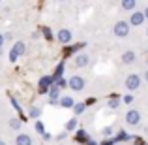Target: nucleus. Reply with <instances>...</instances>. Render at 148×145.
I'll return each mask as SVG.
<instances>
[{
  "instance_id": "1",
  "label": "nucleus",
  "mask_w": 148,
  "mask_h": 145,
  "mask_svg": "<svg viewBox=\"0 0 148 145\" xmlns=\"http://www.w3.org/2000/svg\"><path fill=\"white\" fill-rule=\"evenodd\" d=\"M25 51H26L25 42H15V44L11 45V49H10V60L15 62L19 57H23V55H25Z\"/></svg>"
},
{
  "instance_id": "2",
  "label": "nucleus",
  "mask_w": 148,
  "mask_h": 145,
  "mask_svg": "<svg viewBox=\"0 0 148 145\" xmlns=\"http://www.w3.org/2000/svg\"><path fill=\"white\" fill-rule=\"evenodd\" d=\"M53 83H54V77L53 76H43L40 79V89H38V92H40V94H49V91L54 87Z\"/></svg>"
},
{
  "instance_id": "3",
  "label": "nucleus",
  "mask_w": 148,
  "mask_h": 145,
  "mask_svg": "<svg viewBox=\"0 0 148 145\" xmlns=\"http://www.w3.org/2000/svg\"><path fill=\"white\" fill-rule=\"evenodd\" d=\"M112 32H114V36H116V38H126L127 34H130V23H127V21H122V19H120V21L114 25Z\"/></svg>"
},
{
  "instance_id": "4",
  "label": "nucleus",
  "mask_w": 148,
  "mask_h": 145,
  "mask_svg": "<svg viewBox=\"0 0 148 145\" xmlns=\"http://www.w3.org/2000/svg\"><path fill=\"white\" fill-rule=\"evenodd\" d=\"M141 87V76L139 74H130V76L126 77V89L130 92L137 91V89Z\"/></svg>"
},
{
  "instance_id": "5",
  "label": "nucleus",
  "mask_w": 148,
  "mask_h": 145,
  "mask_svg": "<svg viewBox=\"0 0 148 145\" xmlns=\"http://www.w3.org/2000/svg\"><path fill=\"white\" fill-rule=\"evenodd\" d=\"M68 87L71 89V91H75V92H81L84 89V79L81 76H75V74H73V76L68 79Z\"/></svg>"
},
{
  "instance_id": "6",
  "label": "nucleus",
  "mask_w": 148,
  "mask_h": 145,
  "mask_svg": "<svg viewBox=\"0 0 148 145\" xmlns=\"http://www.w3.org/2000/svg\"><path fill=\"white\" fill-rule=\"evenodd\" d=\"M146 21V17H145V11H133V13H130V26H141L143 23Z\"/></svg>"
},
{
  "instance_id": "7",
  "label": "nucleus",
  "mask_w": 148,
  "mask_h": 145,
  "mask_svg": "<svg viewBox=\"0 0 148 145\" xmlns=\"http://www.w3.org/2000/svg\"><path fill=\"white\" fill-rule=\"evenodd\" d=\"M126 123L130 124V126H139V124H141V113H139L137 109H130V111L126 113Z\"/></svg>"
},
{
  "instance_id": "8",
  "label": "nucleus",
  "mask_w": 148,
  "mask_h": 145,
  "mask_svg": "<svg viewBox=\"0 0 148 145\" xmlns=\"http://www.w3.org/2000/svg\"><path fill=\"white\" fill-rule=\"evenodd\" d=\"M73 64H75V68H86V66L90 64V55H86V53L75 55V58H73Z\"/></svg>"
},
{
  "instance_id": "9",
  "label": "nucleus",
  "mask_w": 148,
  "mask_h": 145,
  "mask_svg": "<svg viewBox=\"0 0 148 145\" xmlns=\"http://www.w3.org/2000/svg\"><path fill=\"white\" fill-rule=\"evenodd\" d=\"M71 38H73V34H71V30H68V28H60L58 34H56V40L60 42L62 45H68L69 42H71Z\"/></svg>"
},
{
  "instance_id": "10",
  "label": "nucleus",
  "mask_w": 148,
  "mask_h": 145,
  "mask_svg": "<svg viewBox=\"0 0 148 145\" xmlns=\"http://www.w3.org/2000/svg\"><path fill=\"white\" fill-rule=\"evenodd\" d=\"M120 60H122V64H127V66H130V64H133V62L135 60H137V53H135V51H124V53H122V57H120Z\"/></svg>"
},
{
  "instance_id": "11",
  "label": "nucleus",
  "mask_w": 148,
  "mask_h": 145,
  "mask_svg": "<svg viewBox=\"0 0 148 145\" xmlns=\"http://www.w3.org/2000/svg\"><path fill=\"white\" fill-rule=\"evenodd\" d=\"M75 104H77V102L73 100L71 96H62L60 98V108H64V109H73Z\"/></svg>"
},
{
  "instance_id": "12",
  "label": "nucleus",
  "mask_w": 148,
  "mask_h": 145,
  "mask_svg": "<svg viewBox=\"0 0 148 145\" xmlns=\"http://www.w3.org/2000/svg\"><path fill=\"white\" fill-rule=\"evenodd\" d=\"M120 8L133 13V11H137V0H124V2L120 4Z\"/></svg>"
},
{
  "instance_id": "13",
  "label": "nucleus",
  "mask_w": 148,
  "mask_h": 145,
  "mask_svg": "<svg viewBox=\"0 0 148 145\" xmlns=\"http://www.w3.org/2000/svg\"><path fill=\"white\" fill-rule=\"evenodd\" d=\"M15 145H32V138L28 134H19L15 138Z\"/></svg>"
},
{
  "instance_id": "14",
  "label": "nucleus",
  "mask_w": 148,
  "mask_h": 145,
  "mask_svg": "<svg viewBox=\"0 0 148 145\" xmlns=\"http://www.w3.org/2000/svg\"><path fill=\"white\" fill-rule=\"evenodd\" d=\"M26 113H28L30 119H40V117H41V108H40V105H30Z\"/></svg>"
},
{
  "instance_id": "15",
  "label": "nucleus",
  "mask_w": 148,
  "mask_h": 145,
  "mask_svg": "<svg viewBox=\"0 0 148 145\" xmlns=\"http://www.w3.org/2000/svg\"><path fill=\"white\" fill-rule=\"evenodd\" d=\"M130 139H131V136L127 134L126 130L116 132V136H114V143H120V142H130Z\"/></svg>"
},
{
  "instance_id": "16",
  "label": "nucleus",
  "mask_w": 148,
  "mask_h": 145,
  "mask_svg": "<svg viewBox=\"0 0 148 145\" xmlns=\"http://www.w3.org/2000/svg\"><path fill=\"white\" fill-rule=\"evenodd\" d=\"M62 76H64V62H60V64L56 66V70H54L53 77H54V83H56L58 79H62Z\"/></svg>"
},
{
  "instance_id": "17",
  "label": "nucleus",
  "mask_w": 148,
  "mask_h": 145,
  "mask_svg": "<svg viewBox=\"0 0 148 145\" xmlns=\"http://www.w3.org/2000/svg\"><path fill=\"white\" fill-rule=\"evenodd\" d=\"M84 109H86V102H77L75 108H73V113H75V117L81 115V113H84Z\"/></svg>"
},
{
  "instance_id": "18",
  "label": "nucleus",
  "mask_w": 148,
  "mask_h": 145,
  "mask_svg": "<svg viewBox=\"0 0 148 145\" xmlns=\"http://www.w3.org/2000/svg\"><path fill=\"white\" fill-rule=\"evenodd\" d=\"M75 139H77V142H81V143H88V142H90V138L86 136V132H84V130H77Z\"/></svg>"
},
{
  "instance_id": "19",
  "label": "nucleus",
  "mask_w": 148,
  "mask_h": 145,
  "mask_svg": "<svg viewBox=\"0 0 148 145\" xmlns=\"http://www.w3.org/2000/svg\"><path fill=\"white\" fill-rule=\"evenodd\" d=\"M60 98H62V96H60V89L54 85V87L49 91V100H60Z\"/></svg>"
},
{
  "instance_id": "20",
  "label": "nucleus",
  "mask_w": 148,
  "mask_h": 145,
  "mask_svg": "<svg viewBox=\"0 0 148 145\" xmlns=\"http://www.w3.org/2000/svg\"><path fill=\"white\" fill-rule=\"evenodd\" d=\"M10 126L13 128V130H21V126H23V121L19 119V117H13V119H10Z\"/></svg>"
},
{
  "instance_id": "21",
  "label": "nucleus",
  "mask_w": 148,
  "mask_h": 145,
  "mask_svg": "<svg viewBox=\"0 0 148 145\" xmlns=\"http://www.w3.org/2000/svg\"><path fill=\"white\" fill-rule=\"evenodd\" d=\"M84 42H81V44H77V45H71V47H66V55L68 53H75V51H79V49H84Z\"/></svg>"
},
{
  "instance_id": "22",
  "label": "nucleus",
  "mask_w": 148,
  "mask_h": 145,
  "mask_svg": "<svg viewBox=\"0 0 148 145\" xmlns=\"http://www.w3.org/2000/svg\"><path fill=\"white\" fill-rule=\"evenodd\" d=\"M77 128V119L73 117V119H69L68 123H66V132H71V130H75Z\"/></svg>"
},
{
  "instance_id": "23",
  "label": "nucleus",
  "mask_w": 148,
  "mask_h": 145,
  "mask_svg": "<svg viewBox=\"0 0 148 145\" xmlns=\"http://www.w3.org/2000/svg\"><path fill=\"white\" fill-rule=\"evenodd\" d=\"M107 105H109V108H111V109H116V108H120V98H116V96H112V98H111V100H109V102H107Z\"/></svg>"
},
{
  "instance_id": "24",
  "label": "nucleus",
  "mask_w": 148,
  "mask_h": 145,
  "mask_svg": "<svg viewBox=\"0 0 148 145\" xmlns=\"http://www.w3.org/2000/svg\"><path fill=\"white\" fill-rule=\"evenodd\" d=\"M34 126H36V132H38L40 136H43L45 132H47V130H45V126H43V123H41V121H36V124H34Z\"/></svg>"
},
{
  "instance_id": "25",
  "label": "nucleus",
  "mask_w": 148,
  "mask_h": 145,
  "mask_svg": "<svg viewBox=\"0 0 148 145\" xmlns=\"http://www.w3.org/2000/svg\"><path fill=\"white\" fill-rule=\"evenodd\" d=\"M101 134H103V138H107V139H109V138L112 136V128H111V126H105L103 130H101Z\"/></svg>"
},
{
  "instance_id": "26",
  "label": "nucleus",
  "mask_w": 148,
  "mask_h": 145,
  "mask_svg": "<svg viewBox=\"0 0 148 145\" xmlns=\"http://www.w3.org/2000/svg\"><path fill=\"white\" fill-rule=\"evenodd\" d=\"M41 32H43V38H45V40H53V32H51L49 26H45V28L41 30Z\"/></svg>"
},
{
  "instance_id": "27",
  "label": "nucleus",
  "mask_w": 148,
  "mask_h": 145,
  "mask_svg": "<svg viewBox=\"0 0 148 145\" xmlns=\"http://www.w3.org/2000/svg\"><path fill=\"white\" fill-rule=\"evenodd\" d=\"M54 85H56L58 89H66V87H68V79H64V77H62V79H58Z\"/></svg>"
},
{
  "instance_id": "28",
  "label": "nucleus",
  "mask_w": 148,
  "mask_h": 145,
  "mask_svg": "<svg viewBox=\"0 0 148 145\" xmlns=\"http://www.w3.org/2000/svg\"><path fill=\"white\" fill-rule=\"evenodd\" d=\"M66 138H68V132H62V134H58V136H56L54 139H56V142H64Z\"/></svg>"
},
{
  "instance_id": "29",
  "label": "nucleus",
  "mask_w": 148,
  "mask_h": 145,
  "mask_svg": "<svg viewBox=\"0 0 148 145\" xmlns=\"http://www.w3.org/2000/svg\"><path fill=\"white\" fill-rule=\"evenodd\" d=\"M11 105L15 108V111H21V105H19V102L15 100V98H11Z\"/></svg>"
},
{
  "instance_id": "30",
  "label": "nucleus",
  "mask_w": 148,
  "mask_h": 145,
  "mask_svg": "<svg viewBox=\"0 0 148 145\" xmlns=\"http://www.w3.org/2000/svg\"><path fill=\"white\" fill-rule=\"evenodd\" d=\"M122 100H124V104H131V102H133V96H131V94H126Z\"/></svg>"
},
{
  "instance_id": "31",
  "label": "nucleus",
  "mask_w": 148,
  "mask_h": 145,
  "mask_svg": "<svg viewBox=\"0 0 148 145\" xmlns=\"http://www.w3.org/2000/svg\"><path fill=\"white\" fill-rule=\"evenodd\" d=\"M41 138H43V139H45V142H51V139H53V136H51V134H49V132H45V134H43V136H41Z\"/></svg>"
},
{
  "instance_id": "32",
  "label": "nucleus",
  "mask_w": 148,
  "mask_h": 145,
  "mask_svg": "<svg viewBox=\"0 0 148 145\" xmlns=\"http://www.w3.org/2000/svg\"><path fill=\"white\" fill-rule=\"evenodd\" d=\"M49 105H60V100H49Z\"/></svg>"
},
{
  "instance_id": "33",
  "label": "nucleus",
  "mask_w": 148,
  "mask_h": 145,
  "mask_svg": "<svg viewBox=\"0 0 148 145\" xmlns=\"http://www.w3.org/2000/svg\"><path fill=\"white\" fill-rule=\"evenodd\" d=\"M4 42H6V36H4V34H0V49H2V45H4Z\"/></svg>"
},
{
  "instance_id": "34",
  "label": "nucleus",
  "mask_w": 148,
  "mask_h": 145,
  "mask_svg": "<svg viewBox=\"0 0 148 145\" xmlns=\"http://www.w3.org/2000/svg\"><path fill=\"white\" fill-rule=\"evenodd\" d=\"M101 145H114V142H112V139H105V142L101 143Z\"/></svg>"
},
{
  "instance_id": "35",
  "label": "nucleus",
  "mask_w": 148,
  "mask_h": 145,
  "mask_svg": "<svg viewBox=\"0 0 148 145\" xmlns=\"http://www.w3.org/2000/svg\"><path fill=\"white\" fill-rule=\"evenodd\" d=\"M145 17H146V19H148V6H146V8H145Z\"/></svg>"
},
{
  "instance_id": "36",
  "label": "nucleus",
  "mask_w": 148,
  "mask_h": 145,
  "mask_svg": "<svg viewBox=\"0 0 148 145\" xmlns=\"http://www.w3.org/2000/svg\"><path fill=\"white\" fill-rule=\"evenodd\" d=\"M145 81H146V83H148V70H146V72H145Z\"/></svg>"
},
{
  "instance_id": "37",
  "label": "nucleus",
  "mask_w": 148,
  "mask_h": 145,
  "mask_svg": "<svg viewBox=\"0 0 148 145\" xmlns=\"http://www.w3.org/2000/svg\"><path fill=\"white\" fill-rule=\"evenodd\" d=\"M86 145H98V143H96V142H92V139H90V142H88Z\"/></svg>"
},
{
  "instance_id": "38",
  "label": "nucleus",
  "mask_w": 148,
  "mask_h": 145,
  "mask_svg": "<svg viewBox=\"0 0 148 145\" xmlns=\"http://www.w3.org/2000/svg\"><path fill=\"white\" fill-rule=\"evenodd\" d=\"M0 145H6V142H4V139H0Z\"/></svg>"
},
{
  "instance_id": "39",
  "label": "nucleus",
  "mask_w": 148,
  "mask_h": 145,
  "mask_svg": "<svg viewBox=\"0 0 148 145\" xmlns=\"http://www.w3.org/2000/svg\"><path fill=\"white\" fill-rule=\"evenodd\" d=\"M145 134H146V136H148V128H146V130H145Z\"/></svg>"
},
{
  "instance_id": "40",
  "label": "nucleus",
  "mask_w": 148,
  "mask_h": 145,
  "mask_svg": "<svg viewBox=\"0 0 148 145\" xmlns=\"http://www.w3.org/2000/svg\"><path fill=\"white\" fill-rule=\"evenodd\" d=\"M146 36H148V28H146Z\"/></svg>"
},
{
  "instance_id": "41",
  "label": "nucleus",
  "mask_w": 148,
  "mask_h": 145,
  "mask_svg": "<svg viewBox=\"0 0 148 145\" xmlns=\"http://www.w3.org/2000/svg\"><path fill=\"white\" fill-rule=\"evenodd\" d=\"M114 145H120V143H114Z\"/></svg>"
},
{
  "instance_id": "42",
  "label": "nucleus",
  "mask_w": 148,
  "mask_h": 145,
  "mask_svg": "<svg viewBox=\"0 0 148 145\" xmlns=\"http://www.w3.org/2000/svg\"><path fill=\"white\" fill-rule=\"evenodd\" d=\"M135 145H137V143H135Z\"/></svg>"
}]
</instances>
